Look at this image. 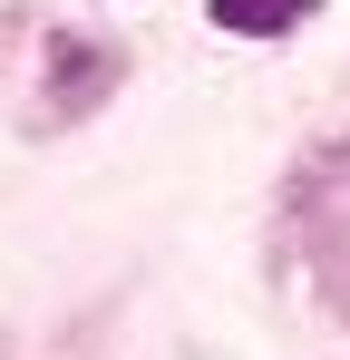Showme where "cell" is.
Masks as SVG:
<instances>
[{
    "label": "cell",
    "instance_id": "6da1fadb",
    "mask_svg": "<svg viewBox=\"0 0 350 360\" xmlns=\"http://www.w3.org/2000/svg\"><path fill=\"white\" fill-rule=\"evenodd\" d=\"M108 78H117L108 49H88V39H49V98H39V127L88 117V108L108 98Z\"/></svg>",
    "mask_w": 350,
    "mask_h": 360
},
{
    "label": "cell",
    "instance_id": "277c9868",
    "mask_svg": "<svg viewBox=\"0 0 350 360\" xmlns=\"http://www.w3.org/2000/svg\"><path fill=\"white\" fill-rule=\"evenodd\" d=\"M0 360H10V341H0Z\"/></svg>",
    "mask_w": 350,
    "mask_h": 360
},
{
    "label": "cell",
    "instance_id": "7a4b0ae2",
    "mask_svg": "<svg viewBox=\"0 0 350 360\" xmlns=\"http://www.w3.org/2000/svg\"><path fill=\"white\" fill-rule=\"evenodd\" d=\"M214 10V30H233V39H283V30H302L321 0H205Z\"/></svg>",
    "mask_w": 350,
    "mask_h": 360
},
{
    "label": "cell",
    "instance_id": "3957f363",
    "mask_svg": "<svg viewBox=\"0 0 350 360\" xmlns=\"http://www.w3.org/2000/svg\"><path fill=\"white\" fill-rule=\"evenodd\" d=\"M341 311H350V283H341Z\"/></svg>",
    "mask_w": 350,
    "mask_h": 360
}]
</instances>
